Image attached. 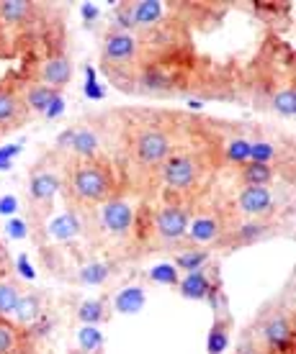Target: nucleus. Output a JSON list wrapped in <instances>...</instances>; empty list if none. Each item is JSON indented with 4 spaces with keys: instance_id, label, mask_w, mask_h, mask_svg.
<instances>
[{
    "instance_id": "obj_9",
    "label": "nucleus",
    "mask_w": 296,
    "mask_h": 354,
    "mask_svg": "<svg viewBox=\"0 0 296 354\" xmlns=\"http://www.w3.org/2000/svg\"><path fill=\"white\" fill-rule=\"evenodd\" d=\"M42 77H44V85L49 88H62L67 85L72 77V64L67 57H52L49 62L44 64V70H42Z\"/></svg>"
},
{
    "instance_id": "obj_26",
    "label": "nucleus",
    "mask_w": 296,
    "mask_h": 354,
    "mask_svg": "<svg viewBox=\"0 0 296 354\" xmlns=\"http://www.w3.org/2000/svg\"><path fill=\"white\" fill-rule=\"evenodd\" d=\"M101 316H103V303L101 301H88L80 306V319L85 324H96V321H101Z\"/></svg>"
},
{
    "instance_id": "obj_30",
    "label": "nucleus",
    "mask_w": 296,
    "mask_h": 354,
    "mask_svg": "<svg viewBox=\"0 0 296 354\" xmlns=\"http://www.w3.org/2000/svg\"><path fill=\"white\" fill-rule=\"evenodd\" d=\"M153 280L173 285V283H178V272H175V267H171V265L155 267V270H153Z\"/></svg>"
},
{
    "instance_id": "obj_24",
    "label": "nucleus",
    "mask_w": 296,
    "mask_h": 354,
    "mask_svg": "<svg viewBox=\"0 0 296 354\" xmlns=\"http://www.w3.org/2000/svg\"><path fill=\"white\" fill-rule=\"evenodd\" d=\"M207 252H183L178 257V267L180 270H186V272H196L201 270V265L207 262Z\"/></svg>"
},
{
    "instance_id": "obj_6",
    "label": "nucleus",
    "mask_w": 296,
    "mask_h": 354,
    "mask_svg": "<svg viewBox=\"0 0 296 354\" xmlns=\"http://www.w3.org/2000/svg\"><path fill=\"white\" fill-rule=\"evenodd\" d=\"M273 208V190L268 185H247L240 193V211L247 216H263Z\"/></svg>"
},
{
    "instance_id": "obj_34",
    "label": "nucleus",
    "mask_w": 296,
    "mask_h": 354,
    "mask_svg": "<svg viewBox=\"0 0 296 354\" xmlns=\"http://www.w3.org/2000/svg\"><path fill=\"white\" fill-rule=\"evenodd\" d=\"M240 354H255V352H252V349H243Z\"/></svg>"
},
{
    "instance_id": "obj_4",
    "label": "nucleus",
    "mask_w": 296,
    "mask_h": 354,
    "mask_svg": "<svg viewBox=\"0 0 296 354\" xmlns=\"http://www.w3.org/2000/svg\"><path fill=\"white\" fill-rule=\"evenodd\" d=\"M137 54V39L134 36L124 34V31H114L106 36L103 41V57L111 64H126L132 62Z\"/></svg>"
},
{
    "instance_id": "obj_35",
    "label": "nucleus",
    "mask_w": 296,
    "mask_h": 354,
    "mask_svg": "<svg viewBox=\"0 0 296 354\" xmlns=\"http://www.w3.org/2000/svg\"><path fill=\"white\" fill-rule=\"evenodd\" d=\"M3 257H6V252H3V247H0V259H3Z\"/></svg>"
},
{
    "instance_id": "obj_20",
    "label": "nucleus",
    "mask_w": 296,
    "mask_h": 354,
    "mask_svg": "<svg viewBox=\"0 0 296 354\" xmlns=\"http://www.w3.org/2000/svg\"><path fill=\"white\" fill-rule=\"evenodd\" d=\"M243 177H245V183H247V185H268L270 177H273V169H270L268 165L252 162V165L245 167Z\"/></svg>"
},
{
    "instance_id": "obj_17",
    "label": "nucleus",
    "mask_w": 296,
    "mask_h": 354,
    "mask_svg": "<svg viewBox=\"0 0 296 354\" xmlns=\"http://www.w3.org/2000/svg\"><path fill=\"white\" fill-rule=\"evenodd\" d=\"M28 10H31V3H26V0H6V3H0V16L6 18L8 24H21L28 16Z\"/></svg>"
},
{
    "instance_id": "obj_16",
    "label": "nucleus",
    "mask_w": 296,
    "mask_h": 354,
    "mask_svg": "<svg viewBox=\"0 0 296 354\" xmlns=\"http://www.w3.org/2000/svg\"><path fill=\"white\" fill-rule=\"evenodd\" d=\"M189 236L193 241H201V244H209V241H214L219 236V226H216L214 218H198L193 226L189 229Z\"/></svg>"
},
{
    "instance_id": "obj_21",
    "label": "nucleus",
    "mask_w": 296,
    "mask_h": 354,
    "mask_svg": "<svg viewBox=\"0 0 296 354\" xmlns=\"http://www.w3.org/2000/svg\"><path fill=\"white\" fill-rule=\"evenodd\" d=\"M273 108H276L281 115H294V111H296L294 88H284L281 93H276V97H273Z\"/></svg>"
},
{
    "instance_id": "obj_33",
    "label": "nucleus",
    "mask_w": 296,
    "mask_h": 354,
    "mask_svg": "<svg viewBox=\"0 0 296 354\" xmlns=\"http://www.w3.org/2000/svg\"><path fill=\"white\" fill-rule=\"evenodd\" d=\"M261 231H265V229H263V226H258V223H252V226H245V229H243V236H245V234H247V236H258Z\"/></svg>"
},
{
    "instance_id": "obj_10",
    "label": "nucleus",
    "mask_w": 296,
    "mask_h": 354,
    "mask_svg": "<svg viewBox=\"0 0 296 354\" xmlns=\"http://www.w3.org/2000/svg\"><path fill=\"white\" fill-rule=\"evenodd\" d=\"M165 13V6L160 0H142V3H132V21L134 26H153L157 24Z\"/></svg>"
},
{
    "instance_id": "obj_11",
    "label": "nucleus",
    "mask_w": 296,
    "mask_h": 354,
    "mask_svg": "<svg viewBox=\"0 0 296 354\" xmlns=\"http://www.w3.org/2000/svg\"><path fill=\"white\" fill-rule=\"evenodd\" d=\"M62 142L70 144L72 151H78V154H82V157H93L96 151H98V136L93 131H88V129H80V131H70L67 136H64Z\"/></svg>"
},
{
    "instance_id": "obj_31",
    "label": "nucleus",
    "mask_w": 296,
    "mask_h": 354,
    "mask_svg": "<svg viewBox=\"0 0 296 354\" xmlns=\"http://www.w3.org/2000/svg\"><path fill=\"white\" fill-rule=\"evenodd\" d=\"M229 160L234 162H245L250 160V142H232V147H229Z\"/></svg>"
},
{
    "instance_id": "obj_22",
    "label": "nucleus",
    "mask_w": 296,
    "mask_h": 354,
    "mask_svg": "<svg viewBox=\"0 0 296 354\" xmlns=\"http://www.w3.org/2000/svg\"><path fill=\"white\" fill-rule=\"evenodd\" d=\"M57 190V180L52 175H36L31 183V195L34 198H52Z\"/></svg>"
},
{
    "instance_id": "obj_8",
    "label": "nucleus",
    "mask_w": 296,
    "mask_h": 354,
    "mask_svg": "<svg viewBox=\"0 0 296 354\" xmlns=\"http://www.w3.org/2000/svg\"><path fill=\"white\" fill-rule=\"evenodd\" d=\"M263 339L268 342L270 349H276V352H284V349H291V342H294V328L288 324V319L284 316H276V319H270L265 324V331H263Z\"/></svg>"
},
{
    "instance_id": "obj_7",
    "label": "nucleus",
    "mask_w": 296,
    "mask_h": 354,
    "mask_svg": "<svg viewBox=\"0 0 296 354\" xmlns=\"http://www.w3.org/2000/svg\"><path fill=\"white\" fill-rule=\"evenodd\" d=\"M101 221L111 234H126L132 229V221H134V211L129 208V203L124 201H108L103 205V213H101Z\"/></svg>"
},
{
    "instance_id": "obj_12",
    "label": "nucleus",
    "mask_w": 296,
    "mask_h": 354,
    "mask_svg": "<svg viewBox=\"0 0 296 354\" xmlns=\"http://www.w3.org/2000/svg\"><path fill=\"white\" fill-rule=\"evenodd\" d=\"M54 97H57V90L44 85V82H42V85H31V88L26 90V106L31 108V111L44 113V111H49Z\"/></svg>"
},
{
    "instance_id": "obj_14",
    "label": "nucleus",
    "mask_w": 296,
    "mask_h": 354,
    "mask_svg": "<svg viewBox=\"0 0 296 354\" xmlns=\"http://www.w3.org/2000/svg\"><path fill=\"white\" fill-rule=\"evenodd\" d=\"M180 292L186 295V298H204L209 292V280L207 274L196 270V272H189V277L180 283Z\"/></svg>"
},
{
    "instance_id": "obj_15",
    "label": "nucleus",
    "mask_w": 296,
    "mask_h": 354,
    "mask_svg": "<svg viewBox=\"0 0 296 354\" xmlns=\"http://www.w3.org/2000/svg\"><path fill=\"white\" fill-rule=\"evenodd\" d=\"M139 88L150 90V93H160V90L171 88V77L160 70V67H147L139 75Z\"/></svg>"
},
{
    "instance_id": "obj_5",
    "label": "nucleus",
    "mask_w": 296,
    "mask_h": 354,
    "mask_svg": "<svg viewBox=\"0 0 296 354\" xmlns=\"http://www.w3.org/2000/svg\"><path fill=\"white\" fill-rule=\"evenodd\" d=\"M155 226H157V234L162 239H180L189 231V211H183L178 205L162 208L155 218Z\"/></svg>"
},
{
    "instance_id": "obj_27",
    "label": "nucleus",
    "mask_w": 296,
    "mask_h": 354,
    "mask_svg": "<svg viewBox=\"0 0 296 354\" xmlns=\"http://www.w3.org/2000/svg\"><path fill=\"white\" fill-rule=\"evenodd\" d=\"M80 349L82 352H93L96 346H101V331L98 328H93V326H85L80 331Z\"/></svg>"
},
{
    "instance_id": "obj_3",
    "label": "nucleus",
    "mask_w": 296,
    "mask_h": 354,
    "mask_svg": "<svg viewBox=\"0 0 296 354\" xmlns=\"http://www.w3.org/2000/svg\"><path fill=\"white\" fill-rule=\"evenodd\" d=\"M198 175V167L196 162L191 160L189 154H173L165 160L162 165V177H165V183L175 190H186V187L193 185V180Z\"/></svg>"
},
{
    "instance_id": "obj_32",
    "label": "nucleus",
    "mask_w": 296,
    "mask_h": 354,
    "mask_svg": "<svg viewBox=\"0 0 296 354\" xmlns=\"http://www.w3.org/2000/svg\"><path fill=\"white\" fill-rule=\"evenodd\" d=\"M80 277H82V283H101V280H106V267H103V265L88 267Z\"/></svg>"
},
{
    "instance_id": "obj_2",
    "label": "nucleus",
    "mask_w": 296,
    "mask_h": 354,
    "mask_svg": "<svg viewBox=\"0 0 296 354\" xmlns=\"http://www.w3.org/2000/svg\"><path fill=\"white\" fill-rule=\"evenodd\" d=\"M171 136L165 131H144L137 136L134 142V154L142 165H157L171 157Z\"/></svg>"
},
{
    "instance_id": "obj_1",
    "label": "nucleus",
    "mask_w": 296,
    "mask_h": 354,
    "mask_svg": "<svg viewBox=\"0 0 296 354\" xmlns=\"http://www.w3.org/2000/svg\"><path fill=\"white\" fill-rule=\"evenodd\" d=\"M72 190L80 195L82 201H106L111 193V177L106 169L96 167V165H85L72 172Z\"/></svg>"
},
{
    "instance_id": "obj_25",
    "label": "nucleus",
    "mask_w": 296,
    "mask_h": 354,
    "mask_svg": "<svg viewBox=\"0 0 296 354\" xmlns=\"http://www.w3.org/2000/svg\"><path fill=\"white\" fill-rule=\"evenodd\" d=\"M16 349V328L0 321V354H10Z\"/></svg>"
},
{
    "instance_id": "obj_28",
    "label": "nucleus",
    "mask_w": 296,
    "mask_h": 354,
    "mask_svg": "<svg viewBox=\"0 0 296 354\" xmlns=\"http://www.w3.org/2000/svg\"><path fill=\"white\" fill-rule=\"evenodd\" d=\"M225 346H227V331L222 328V324H219V326H214L211 339H209V354H219Z\"/></svg>"
},
{
    "instance_id": "obj_19",
    "label": "nucleus",
    "mask_w": 296,
    "mask_h": 354,
    "mask_svg": "<svg viewBox=\"0 0 296 354\" xmlns=\"http://www.w3.org/2000/svg\"><path fill=\"white\" fill-rule=\"evenodd\" d=\"M144 306V292L137 290V288H129L116 298V308L121 313H137V310Z\"/></svg>"
},
{
    "instance_id": "obj_18",
    "label": "nucleus",
    "mask_w": 296,
    "mask_h": 354,
    "mask_svg": "<svg viewBox=\"0 0 296 354\" xmlns=\"http://www.w3.org/2000/svg\"><path fill=\"white\" fill-rule=\"evenodd\" d=\"M18 298H21V290L16 285L8 280H0V316H13Z\"/></svg>"
},
{
    "instance_id": "obj_29",
    "label": "nucleus",
    "mask_w": 296,
    "mask_h": 354,
    "mask_svg": "<svg viewBox=\"0 0 296 354\" xmlns=\"http://www.w3.org/2000/svg\"><path fill=\"white\" fill-rule=\"evenodd\" d=\"M273 157V147L270 144H250V160L261 162V165H268V160Z\"/></svg>"
},
{
    "instance_id": "obj_13",
    "label": "nucleus",
    "mask_w": 296,
    "mask_h": 354,
    "mask_svg": "<svg viewBox=\"0 0 296 354\" xmlns=\"http://www.w3.org/2000/svg\"><path fill=\"white\" fill-rule=\"evenodd\" d=\"M39 310H42L39 298L31 295V292H21L16 308H13V319H16L18 324H31L34 319H39Z\"/></svg>"
},
{
    "instance_id": "obj_23",
    "label": "nucleus",
    "mask_w": 296,
    "mask_h": 354,
    "mask_svg": "<svg viewBox=\"0 0 296 354\" xmlns=\"http://www.w3.org/2000/svg\"><path fill=\"white\" fill-rule=\"evenodd\" d=\"M16 113H18V100L10 93L0 90V126L10 124L16 118Z\"/></svg>"
}]
</instances>
